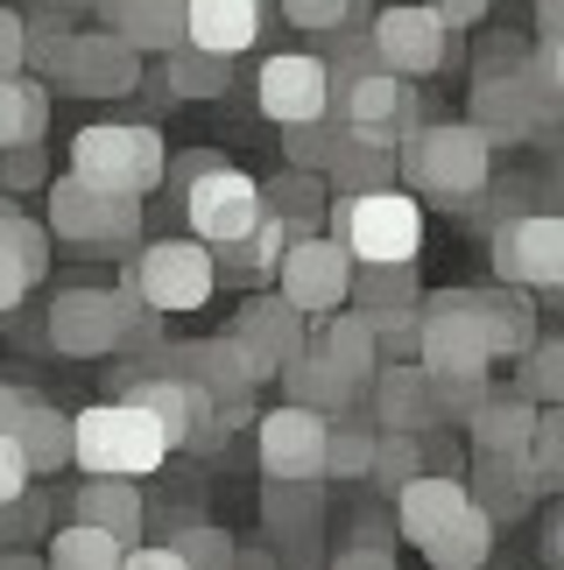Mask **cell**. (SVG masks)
Wrapping results in <instances>:
<instances>
[{
  "instance_id": "cell-1",
  "label": "cell",
  "mask_w": 564,
  "mask_h": 570,
  "mask_svg": "<svg viewBox=\"0 0 564 570\" xmlns=\"http://www.w3.org/2000/svg\"><path fill=\"white\" fill-rule=\"evenodd\" d=\"M417 366L430 394H438V415L445 423H466L473 409H480V394L494 387V353L480 338V324L466 311V289H438L417 303Z\"/></svg>"
},
{
  "instance_id": "cell-2",
  "label": "cell",
  "mask_w": 564,
  "mask_h": 570,
  "mask_svg": "<svg viewBox=\"0 0 564 570\" xmlns=\"http://www.w3.org/2000/svg\"><path fill=\"white\" fill-rule=\"evenodd\" d=\"M487 177H494V148L466 120H430L396 148V184L417 190V205L466 212V205H480Z\"/></svg>"
},
{
  "instance_id": "cell-3",
  "label": "cell",
  "mask_w": 564,
  "mask_h": 570,
  "mask_svg": "<svg viewBox=\"0 0 564 570\" xmlns=\"http://www.w3.org/2000/svg\"><path fill=\"white\" fill-rule=\"evenodd\" d=\"M156 324L127 289H57L50 296V345L64 360H106V353H156Z\"/></svg>"
},
{
  "instance_id": "cell-4",
  "label": "cell",
  "mask_w": 564,
  "mask_h": 570,
  "mask_svg": "<svg viewBox=\"0 0 564 570\" xmlns=\"http://www.w3.org/2000/svg\"><path fill=\"white\" fill-rule=\"evenodd\" d=\"M324 233L346 247L353 268H417V254H424V205L409 190L332 197Z\"/></svg>"
},
{
  "instance_id": "cell-5",
  "label": "cell",
  "mask_w": 564,
  "mask_h": 570,
  "mask_svg": "<svg viewBox=\"0 0 564 570\" xmlns=\"http://www.w3.org/2000/svg\"><path fill=\"white\" fill-rule=\"evenodd\" d=\"M169 458L156 415L135 409V402H93L71 415V465L93 472V479H127V487H142L148 472H156Z\"/></svg>"
},
{
  "instance_id": "cell-6",
  "label": "cell",
  "mask_w": 564,
  "mask_h": 570,
  "mask_svg": "<svg viewBox=\"0 0 564 570\" xmlns=\"http://www.w3.org/2000/svg\"><path fill=\"white\" fill-rule=\"evenodd\" d=\"M169 169V148L156 127L142 120H99V127H78L71 135V177H85L93 190H114V197H142L163 184Z\"/></svg>"
},
{
  "instance_id": "cell-7",
  "label": "cell",
  "mask_w": 564,
  "mask_h": 570,
  "mask_svg": "<svg viewBox=\"0 0 564 570\" xmlns=\"http://www.w3.org/2000/svg\"><path fill=\"white\" fill-rule=\"evenodd\" d=\"M184 218H191V239L220 261L262 226V184L220 156H198L184 163Z\"/></svg>"
},
{
  "instance_id": "cell-8",
  "label": "cell",
  "mask_w": 564,
  "mask_h": 570,
  "mask_svg": "<svg viewBox=\"0 0 564 570\" xmlns=\"http://www.w3.org/2000/svg\"><path fill=\"white\" fill-rule=\"evenodd\" d=\"M42 226L50 239L78 254H120V247H142V205L135 197H114V190H93L85 177H50L42 184Z\"/></svg>"
},
{
  "instance_id": "cell-9",
  "label": "cell",
  "mask_w": 564,
  "mask_h": 570,
  "mask_svg": "<svg viewBox=\"0 0 564 570\" xmlns=\"http://www.w3.org/2000/svg\"><path fill=\"white\" fill-rule=\"evenodd\" d=\"M127 296L142 303L148 317H184V311H205L212 289H220V261H212L198 239H148V247L127 254Z\"/></svg>"
},
{
  "instance_id": "cell-10",
  "label": "cell",
  "mask_w": 564,
  "mask_h": 570,
  "mask_svg": "<svg viewBox=\"0 0 564 570\" xmlns=\"http://www.w3.org/2000/svg\"><path fill=\"white\" fill-rule=\"evenodd\" d=\"M332 127L346 141H360V148H396L424 127V99H417V85H402V78H388V71H367V78H346L339 92H332Z\"/></svg>"
},
{
  "instance_id": "cell-11",
  "label": "cell",
  "mask_w": 564,
  "mask_h": 570,
  "mask_svg": "<svg viewBox=\"0 0 564 570\" xmlns=\"http://www.w3.org/2000/svg\"><path fill=\"white\" fill-rule=\"evenodd\" d=\"M275 296L290 303L303 324H318V317L346 311V296H353V261H346V247L332 233H303L275 261Z\"/></svg>"
},
{
  "instance_id": "cell-12",
  "label": "cell",
  "mask_w": 564,
  "mask_h": 570,
  "mask_svg": "<svg viewBox=\"0 0 564 570\" xmlns=\"http://www.w3.org/2000/svg\"><path fill=\"white\" fill-rule=\"evenodd\" d=\"M451 36L438 14L424 8V0H396V8H381L375 21H367V50H375V71L388 78H402V85H417L430 71H445L451 63Z\"/></svg>"
},
{
  "instance_id": "cell-13",
  "label": "cell",
  "mask_w": 564,
  "mask_h": 570,
  "mask_svg": "<svg viewBox=\"0 0 564 570\" xmlns=\"http://www.w3.org/2000/svg\"><path fill=\"white\" fill-rule=\"evenodd\" d=\"M494 282L523 296H551L564 289V218L551 212H515L494 233Z\"/></svg>"
},
{
  "instance_id": "cell-14",
  "label": "cell",
  "mask_w": 564,
  "mask_h": 570,
  "mask_svg": "<svg viewBox=\"0 0 564 570\" xmlns=\"http://www.w3.org/2000/svg\"><path fill=\"white\" fill-rule=\"evenodd\" d=\"M515 63H523V57H487L480 78H473V92H466V127L487 148H523V141L551 135V127L536 120V106L523 92V78H515Z\"/></svg>"
},
{
  "instance_id": "cell-15",
  "label": "cell",
  "mask_w": 564,
  "mask_h": 570,
  "mask_svg": "<svg viewBox=\"0 0 564 570\" xmlns=\"http://www.w3.org/2000/svg\"><path fill=\"white\" fill-rule=\"evenodd\" d=\"M226 345L241 353L247 381L262 387V381H282V366L311 345V324H303L282 296H247L241 311H233V324H226Z\"/></svg>"
},
{
  "instance_id": "cell-16",
  "label": "cell",
  "mask_w": 564,
  "mask_h": 570,
  "mask_svg": "<svg viewBox=\"0 0 564 570\" xmlns=\"http://www.w3.org/2000/svg\"><path fill=\"white\" fill-rule=\"evenodd\" d=\"M254 99L275 127H324L332 120V71L311 50H275L254 71Z\"/></svg>"
},
{
  "instance_id": "cell-17",
  "label": "cell",
  "mask_w": 564,
  "mask_h": 570,
  "mask_svg": "<svg viewBox=\"0 0 564 570\" xmlns=\"http://www.w3.org/2000/svg\"><path fill=\"white\" fill-rule=\"evenodd\" d=\"M324 415L311 409H269L262 423H254V465L262 479H324Z\"/></svg>"
},
{
  "instance_id": "cell-18",
  "label": "cell",
  "mask_w": 564,
  "mask_h": 570,
  "mask_svg": "<svg viewBox=\"0 0 564 570\" xmlns=\"http://www.w3.org/2000/svg\"><path fill=\"white\" fill-rule=\"evenodd\" d=\"M148 360H163V374H169V381H184V387H198L212 409H247V394H254L247 366H241V353H233L226 338L156 345V353H148Z\"/></svg>"
},
{
  "instance_id": "cell-19",
  "label": "cell",
  "mask_w": 564,
  "mask_h": 570,
  "mask_svg": "<svg viewBox=\"0 0 564 570\" xmlns=\"http://www.w3.org/2000/svg\"><path fill=\"white\" fill-rule=\"evenodd\" d=\"M367 402H375V415H367L375 430H396V436H430V430H445L438 394H430V381H424L417 360H381V374L367 381Z\"/></svg>"
},
{
  "instance_id": "cell-20",
  "label": "cell",
  "mask_w": 564,
  "mask_h": 570,
  "mask_svg": "<svg viewBox=\"0 0 564 570\" xmlns=\"http://www.w3.org/2000/svg\"><path fill=\"white\" fill-rule=\"evenodd\" d=\"M262 0H184V50L233 63L241 50L262 42Z\"/></svg>"
},
{
  "instance_id": "cell-21",
  "label": "cell",
  "mask_w": 564,
  "mask_h": 570,
  "mask_svg": "<svg viewBox=\"0 0 564 570\" xmlns=\"http://www.w3.org/2000/svg\"><path fill=\"white\" fill-rule=\"evenodd\" d=\"M50 275V226H36L14 197H0V317Z\"/></svg>"
},
{
  "instance_id": "cell-22",
  "label": "cell",
  "mask_w": 564,
  "mask_h": 570,
  "mask_svg": "<svg viewBox=\"0 0 564 570\" xmlns=\"http://www.w3.org/2000/svg\"><path fill=\"white\" fill-rule=\"evenodd\" d=\"M466 311L473 324H480V338H487V353L494 360H523L536 338V303L523 289H502V282H487V289H466Z\"/></svg>"
},
{
  "instance_id": "cell-23",
  "label": "cell",
  "mask_w": 564,
  "mask_h": 570,
  "mask_svg": "<svg viewBox=\"0 0 564 570\" xmlns=\"http://www.w3.org/2000/svg\"><path fill=\"white\" fill-rule=\"evenodd\" d=\"M106 36H120L135 57L184 50V0H99Z\"/></svg>"
},
{
  "instance_id": "cell-24",
  "label": "cell",
  "mask_w": 564,
  "mask_h": 570,
  "mask_svg": "<svg viewBox=\"0 0 564 570\" xmlns=\"http://www.w3.org/2000/svg\"><path fill=\"white\" fill-rule=\"evenodd\" d=\"M71 521H78V529L114 535L120 550H135L142 521H148V500H142V487H127V479H85L78 500H71Z\"/></svg>"
},
{
  "instance_id": "cell-25",
  "label": "cell",
  "mask_w": 564,
  "mask_h": 570,
  "mask_svg": "<svg viewBox=\"0 0 564 570\" xmlns=\"http://www.w3.org/2000/svg\"><path fill=\"white\" fill-rule=\"evenodd\" d=\"M466 508H473V500H466V479L424 472L417 487H402V493H396V535H402V542H417V550H424V542L438 535V529H451V521H459Z\"/></svg>"
},
{
  "instance_id": "cell-26",
  "label": "cell",
  "mask_w": 564,
  "mask_h": 570,
  "mask_svg": "<svg viewBox=\"0 0 564 570\" xmlns=\"http://www.w3.org/2000/svg\"><path fill=\"white\" fill-rule=\"evenodd\" d=\"M536 402H523V394H502V387H487L480 394V409L466 415V436H473V451L480 458H523L529 444V430H536Z\"/></svg>"
},
{
  "instance_id": "cell-27",
  "label": "cell",
  "mask_w": 564,
  "mask_h": 570,
  "mask_svg": "<svg viewBox=\"0 0 564 570\" xmlns=\"http://www.w3.org/2000/svg\"><path fill=\"white\" fill-rule=\"evenodd\" d=\"M459 479H466V500L494 521V529H502V521H523L536 508V493L523 479V458H473Z\"/></svg>"
},
{
  "instance_id": "cell-28",
  "label": "cell",
  "mask_w": 564,
  "mask_h": 570,
  "mask_svg": "<svg viewBox=\"0 0 564 570\" xmlns=\"http://www.w3.org/2000/svg\"><path fill=\"white\" fill-rule=\"evenodd\" d=\"M311 345L324 353V366L353 387V394H367V381L381 374V353H375V338H367V324L353 317V311H332V317H318V332H311Z\"/></svg>"
},
{
  "instance_id": "cell-29",
  "label": "cell",
  "mask_w": 564,
  "mask_h": 570,
  "mask_svg": "<svg viewBox=\"0 0 564 570\" xmlns=\"http://www.w3.org/2000/svg\"><path fill=\"white\" fill-rule=\"evenodd\" d=\"M262 521L275 542H311L324 521V479H262Z\"/></svg>"
},
{
  "instance_id": "cell-30",
  "label": "cell",
  "mask_w": 564,
  "mask_h": 570,
  "mask_svg": "<svg viewBox=\"0 0 564 570\" xmlns=\"http://www.w3.org/2000/svg\"><path fill=\"white\" fill-rule=\"evenodd\" d=\"M282 394H290V409H311V415H324V423H332V415H346L360 402L353 387H346L332 366H324V353L318 345H303V353L282 366Z\"/></svg>"
},
{
  "instance_id": "cell-31",
  "label": "cell",
  "mask_w": 564,
  "mask_h": 570,
  "mask_svg": "<svg viewBox=\"0 0 564 570\" xmlns=\"http://www.w3.org/2000/svg\"><path fill=\"white\" fill-rule=\"evenodd\" d=\"M42 135H50V85L0 78V156L8 148H36Z\"/></svg>"
},
{
  "instance_id": "cell-32",
  "label": "cell",
  "mask_w": 564,
  "mask_h": 570,
  "mask_svg": "<svg viewBox=\"0 0 564 570\" xmlns=\"http://www.w3.org/2000/svg\"><path fill=\"white\" fill-rule=\"evenodd\" d=\"M14 444H21V458H29V479L64 472V465H71V415H57L50 402H36L29 415H21Z\"/></svg>"
},
{
  "instance_id": "cell-33",
  "label": "cell",
  "mask_w": 564,
  "mask_h": 570,
  "mask_svg": "<svg viewBox=\"0 0 564 570\" xmlns=\"http://www.w3.org/2000/svg\"><path fill=\"white\" fill-rule=\"evenodd\" d=\"M262 212H275L282 226H296V233H318V226H324V212H332V197H324V177L282 169V177L262 190Z\"/></svg>"
},
{
  "instance_id": "cell-34",
  "label": "cell",
  "mask_w": 564,
  "mask_h": 570,
  "mask_svg": "<svg viewBox=\"0 0 564 570\" xmlns=\"http://www.w3.org/2000/svg\"><path fill=\"white\" fill-rule=\"evenodd\" d=\"M163 550H177L184 570H233V535L205 514H169V535Z\"/></svg>"
},
{
  "instance_id": "cell-35",
  "label": "cell",
  "mask_w": 564,
  "mask_h": 570,
  "mask_svg": "<svg viewBox=\"0 0 564 570\" xmlns=\"http://www.w3.org/2000/svg\"><path fill=\"white\" fill-rule=\"evenodd\" d=\"M424 557L438 563V570H480L487 557H494V521L480 514V508H466L451 529H438L424 542Z\"/></svg>"
},
{
  "instance_id": "cell-36",
  "label": "cell",
  "mask_w": 564,
  "mask_h": 570,
  "mask_svg": "<svg viewBox=\"0 0 564 570\" xmlns=\"http://www.w3.org/2000/svg\"><path fill=\"white\" fill-rule=\"evenodd\" d=\"M324 190H339V197L396 190V156H388V148H360V141H339L332 169H324Z\"/></svg>"
},
{
  "instance_id": "cell-37",
  "label": "cell",
  "mask_w": 564,
  "mask_h": 570,
  "mask_svg": "<svg viewBox=\"0 0 564 570\" xmlns=\"http://www.w3.org/2000/svg\"><path fill=\"white\" fill-rule=\"evenodd\" d=\"M523 479H529L536 500H551L564 487V415L557 409L536 415V430H529V444H523Z\"/></svg>"
},
{
  "instance_id": "cell-38",
  "label": "cell",
  "mask_w": 564,
  "mask_h": 570,
  "mask_svg": "<svg viewBox=\"0 0 564 570\" xmlns=\"http://www.w3.org/2000/svg\"><path fill=\"white\" fill-rule=\"evenodd\" d=\"M515 78H523V92H529V106H536V120L557 127V120H564V50H557V42H536V50L515 63Z\"/></svg>"
},
{
  "instance_id": "cell-39",
  "label": "cell",
  "mask_w": 564,
  "mask_h": 570,
  "mask_svg": "<svg viewBox=\"0 0 564 570\" xmlns=\"http://www.w3.org/2000/svg\"><path fill=\"white\" fill-rule=\"evenodd\" d=\"M120 542L99 535V529H50V557H42V570H120Z\"/></svg>"
},
{
  "instance_id": "cell-40",
  "label": "cell",
  "mask_w": 564,
  "mask_h": 570,
  "mask_svg": "<svg viewBox=\"0 0 564 570\" xmlns=\"http://www.w3.org/2000/svg\"><path fill=\"white\" fill-rule=\"evenodd\" d=\"M367 465H375V423L346 409L324 430V479H367Z\"/></svg>"
},
{
  "instance_id": "cell-41",
  "label": "cell",
  "mask_w": 564,
  "mask_h": 570,
  "mask_svg": "<svg viewBox=\"0 0 564 570\" xmlns=\"http://www.w3.org/2000/svg\"><path fill=\"white\" fill-rule=\"evenodd\" d=\"M163 85H169V99H226L233 63L198 57V50H169L163 57Z\"/></svg>"
},
{
  "instance_id": "cell-42",
  "label": "cell",
  "mask_w": 564,
  "mask_h": 570,
  "mask_svg": "<svg viewBox=\"0 0 564 570\" xmlns=\"http://www.w3.org/2000/svg\"><path fill=\"white\" fill-rule=\"evenodd\" d=\"M409 303H424L417 268H353V296H346V311H409Z\"/></svg>"
},
{
  "instance_id": "cell-43",
  "label": "cell",
  "mask_w": 564,
  "mask_h": 570,
  "mask_svg": "<svg viewBox=\"0 0 564 570\" xmlns=\"http://www.w3.org/2000/svg\"><path fill=\"white\" fill-rule=\"evenodd\" d=\"M290 239H303V233H296V226H282L275 212H262V226H254L233 254H220V261H226V275L254 282V275H275V261H282V247H290Z\"/></svg>"
},
{
  "instance_id": "cell-44",
  "label": "cell",
  "mask_w": 564,
  "mask_h": 570,
  "mask_svg": "<svg viewBox=\"0 0 564 570\" xmlns=\"http://www.w3.org/2000/svg\"><path fill=\"white\" fill-rule=\"evenodd\" d=\"M367 479L396 500L402 487L424 479V444H417V436H396V430H375V465H367Z\"/></svg>"
},
{
  "instance_id": "cell-45",
  "label": "cell",
  "mask_w": 564,
  "mask_h": 570,
  "mask_svg": "<svg viewBox=\"0 0 564 570\" xmlns=\"http://www.w3.org/2000/svg\"><path fill=\"white\" fill-rule=\"evenodd\" d=\"M523 402H536V409H557L564 402V338H536L529 353H523Z\"/></svg>"
},
{
  "instance_id": "cell-46",
  "label": "cell",
  "mask_w": 564,
  "mask_h": 570,
  "mask_svg": "<svg viewBox=\"0 0 564 570\" xmlns=\"http://www.w3.org/2000/svg\"><path fill=\"white\" fill-rule=\"evenodd\" d=\"M50 493H42V487H29V493H21V500H0V550H29V542L42 535V529H50Z\"/></svg>"
},
{
  "instance_id": "cell-47",
  "label": "cell",
  "mask_w": 564,
  "mask_h": 570,
  "mask_svg": "<svg viewBox=\"0 0 564 570\" xmlns=\"http://www.w3.org/2000/svg\"><path fill=\"white\" fill-rule=\"evenodd\" d=\"M339 127L324 120V127H290V135H282V148H290V169H303V177H324V169H332V156H339Z\"/></svg>"
},
{
  "instance_id": "cell-48",
  "label": "cell",
  "mask_w": 564,
  "mask_h": 570,
  "mask_svg": "<svg viewBox=\"0 0 564 570\" xmlns=\"http://www.w3.org/2000/svg\"><path fill=\"white\" fill-rule=\"evenodd\" d=\"M282 14H290L296 29H311V36H339V29H353L360 0H282Z\"/></svg>"
},
{
  "instance_id": "cell-49",
  "label": "cell",
  "mask_w": 564,
  "mask_h": 570,
  "mask_svg": "<svg viewBox=\"0 0 564 570\" xmlns=\"http://www.w3.org/2000/svg\"><path fill=\"white\" fill-rule=\"evenodd\" d=\"M42 184H50V156H42V141L36 148H8V156H0V197L42 190Z\"/></svg>"
},
{
  "instance_id": "cell-50",
  "label": "cell",
  "mask_w": 564,
  "mask_h": 570,
  "mask_svg": "<svg viewBox=\"0 0 564 570\" xmlns=\"http://www.w3.org/2000/svg\"><path fill=\"white\" fill-rule=\"evenodd\" d=\"M29 71V14L0 8V78H21Z\"/></svg>"
},
{
  "instance_id": "cell-51",
  "label": "cell",
  "mask_w": 564,
  "mask_h": 570,
  "mask_svg": "<svg viewBox=\"0 0 564 570\" xmlns=\"http://www.w3.org/2000/svg\"><path fill=\"white\" fill-rule=\"evenodd\" d=\"M36 479H29V458H21L14 436H0V500H21Z\"/></svg>"
},
{
  "instance_id": "cell-52",
  "label": "cell",
  "mask_w": 564,
  "mask_h": 570,
  "mask_svg": "<svg viewBox=\"0 0 564 570\" xmlns=\"http://www.w3.org/2000/svg\"><path fill=\"white\" fill-rule=\"evenodd\" d=\"M424 8H430V14H438V21H445V29H451V36H459V29H466V21H480V14L494 8V0H424Z\"/></svg>"
},
{
  "instance_id": "cell-53",
  "label": "cell",
  "mask_w": 564,
  "mask_h": 570,
  "mask_svg": "<svg viewBox=\"0 0 564 570\" xmlns=\"http://www.w3.org/2000/svg\"><path fill=\"white\" fill-rule=\"evenodd\" d=\"M29 409H36V394H29V387H8V381H0V436H14Z\"/></svg>"
},
{
  "instance_id": "cell-54",
  "label": "cell",
  "mask_w": 564,
  "mask_h": 570,
  "mask_svg": "<svg viewBox=\"0 0 564 570\" xmlns=\"http://www.w3.org/2000/svg\"><path fill=\"white\" fill-rule=\"evenodd\" d=\"M120 570H184L177 550H163V542H135V550L120 557Z\"/></svg>"
},
{
  "instance_id": "cell-55",
  "label": "cell",
  "mask_w": 564,
  "mask_h": 570,
  "mask_svg": "<svg viewBox=\"0 0 564 570\" xmlns=\"http://www.w3.org/2000/svg\"><path fill=\"white\" fill-rule=\"evenodd\" d=\"M332 570H396V557H388V550H375V542H353V550H346Z\"/></svg>"
},
{
  "instance_id": "cell-56",
  "label": "cell",
  "mask_w": 564,
  "mask_h": 570,
  "mask_svg": "<svg viewBox=\"0 0 564 570\" xmlns=\"http://www.w3.org/2000/svg\"><path fill=\"white\" fill-rule=\"evenodd\" d=\"M536 42H557L564 50V0H536Z\"/></svg>"
},
{
  "instance_id": "cell-57",
  "label": "cell",
  "mask_w": 564,
  "mask_h": 570,
  "mask_svg": "<svg viewBox=\"0 0 564 570\" xmlns=\"http://www.w3.org/2000/svg\"><path fill=\"white\" fill-rule=\"evenodd\" d=\"M544 557H564V514H544Z\"/></svg>"
},
{
  "instance_id": "cell-58",
  "label": "cell",
  "mask_w": 564,
  "mask_h": 570,
  "mask_svg": "<svg viewBox=\"0 0 564 570\" xmlns=\"http://www.w3.org/2000/svg\"><path fill=\"white\" fill-rule=\"evenodd\" d=\"M233 570H275L269 550H233Z\"/></svg>"
},
{
  "instance_id": "cell-59",
  "label": "cell",
  "mask_w": 564,
  "mask_h": 570,
  "mask_svg": "<svg viewBox=\"0 0 564 570\" xmlns=\"http://www.w3.org/2000/svg\"><path fill=\"white\" fill-rule=\"evenodd\" d=\"M0 570H42V557H29V550H0Z\"/></svg>"
}]
</instances>
